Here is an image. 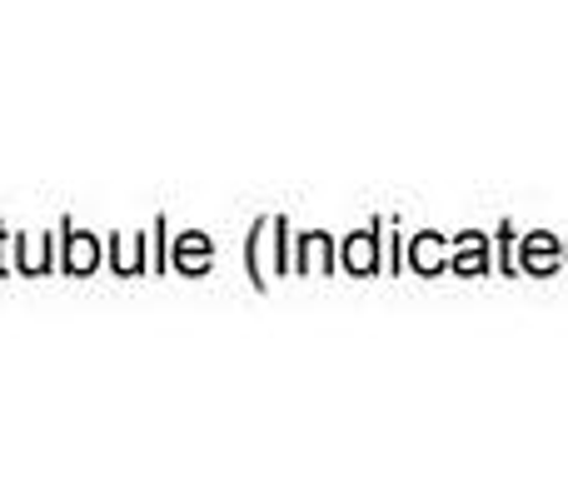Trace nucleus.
Here are the masks:
<instances>
[{"label":"nucleus","instance_id":"f257e3e1","mask_svg":"<svg viewBox=\"0 0 568 498\" xmlns=\"http://www.w3.org/2000/svg\"><path fill=\"white\" fill-rule=\"evenodd\" d=\"M349 260L359 264V270H369V245H354V250H349Z\"/></svg>","mask_w":568,"mask_h":498}]
</instances>
